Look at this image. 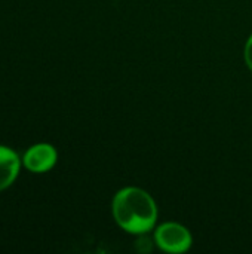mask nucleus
<instances>
[{
  "instance_id": "f257e3e1",
  "label": "nucleus",
  "mask_w": 252,
  "mask_h": 254,
  "mask_svg": "<svg viewBox=\"0 0 252 254\" xmlns=\"http://www.w3.org/2000/svg\"><path fill=\"white\" fill-rule=\"evenodd\" d=\"M157 214L154 199L140 188H125L114 195V220L128 234L144 235L153 231L157 222Z\"/></svg>"
},
{
  "instance_id": "f03ea898",
  "label": "nucleus",
  "mask_w": 252,
  "mask_h": 254,
  "mask_svg": "<svg viewBox=\"0 0 252 254\" xmlns=\"http://www.w3.org/2000/svg\"><path fill=\"white\" fill-rule=\"evenodd\" d=\"M154 241L160 250L172 254L186 253L193 244L190 231L175 222H168L157 226L154 232Z\"/></svg>"
},
{
  "instance_id": "7ed1b4c3",
  "label": "nucleus",
  "mask_w": 252,
  "mask_h": 254,
  "mask_svg": "<svg viewBox=\"0 0 252 254\" xmlns=\"http://www.w3.org/2000/svg\"><path fill=\"white\" fill-rule=\"evenodd\" d=\"M21 159L25 170L34 174H43L55 167L58 161V152L49 143H37L30 146Z\"/></svg>"
},
{
  "instance_id": "20e7f679",
  "label": "nucleus",
  "mask_w": 252,
  "mask_h": 254,
  "mask_svg": "<svg viewBox=\"0 0 252 254\" xmlns=\"http://www.w3.org/2000/svg\"><path fill=\"white\" fill-rule=\"evenodd\" d=\"M21 167L22 159L18 153L10 147L0 144V192L15 183Z\"/></svg>"
},
{
  "instance_id": "39448f33",
  "label": "nucleus",
  "mask_w": 252,
  "mask_h": 254,
  "mask_svg": "<svg viewBox=\"0 0 252 254\" xmlns=\"http://www.w3.org/2000/svg\"><path fill=\"white\" fill-rule=\"evenodd\" d=\"M245 61H247L248 68L252 71V34L245 45Z\"/></svg>"
}]
</instances>
